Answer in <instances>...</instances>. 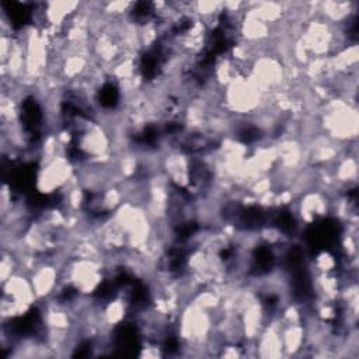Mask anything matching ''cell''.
I'll use <instances>...</instances> for the list:
<instances>
[{
	"label": "cell",
	"instance_id": "1",
	"mask_svg": "<svg viewBox=\"0 0 359 359\" xmlns=\"http://www.w3.org/2000/svg\"><path fill=\"white\" fill-rule=\"evenodd\" d=\"M323 133L339 143L358 142L359 135V112L358 105L332 98L324 102L318 112Z\"/></svg>",
	"mask_w": 359,
	"mask_h": 359
},
{
	"label": "cell",
	"instance_id": "2",
	"mask_svg": "<svg viewBox=\"0 0 359 359\" xmlns=\"http://www.w3.org/2000/svg\"><path fill=\"white\" fill-rule=\"evenodd\" d=\"M266 105L268 97L247 76H237L223 88L222 107L231 115L252 116Z\"/></svg>",
	"mask_w": 359,
	"mask_h": 359
},
{
	"label": "cell",
	"instance_id": "3",
	"mask_svg": "<svg viewBox=\"0 0 359 359\" xmlns=\"http://www.w3.org/2000/svg\"><path fill=\"white\" fill-rule=\"evenodd\" d=\"M74 175V165L69 154L57 156L38 164L35 174V189L41 195L55 196Z\"/></svg>",
	"mask_w": 359,
	"mask_h": 359
},
{
	"label": "cell",
	"instance_id": "4",
	"mask_svg": "<svg viewBox=\"0 0 359 359\" xmlns=\"http://www.w3.org/2000/svg\"><path fill=\"white\" fill-rule=\"evenodd\" d=\"M31 286L34 293L39 302H45L53 296L59 294L60 290V271L59 268L48 259L38 264L29 273H28Z\"/></svg>",
	"mask_w": 359,
	"mask_h": 359
},
{
	"label": "cell",
	"instance_id": "5",
	"mask_svg": "<svg viewBox=\"0 0 359 359\" xmlns=\"http://www.w3.org/2000/svg\"><path fill=\"white\" fill-rule=\"evenodd\" d=\"M80 1L56 0L42 1V11L45 18V28L62 29L67 20L79 10Z\"/></svg>",
	"mask_w": 359,
	"mask_h": 359
},
{
	"label": "cell",
	"instance_id": "6",
	"mask_svg": "<svg viewBox=\"0 0 359 359\" xmlns=\"http://www.w3.org/2000/svg\"><path fill=\"white\" fill-rule=\"evenodd\" d=\"M280 339L283 346V358H299L306 344V332L303 324L280 323Z\"/></svg>",
	"mask_w": 359,
	"mask_h": 359
},
{
	"label": "cell",
	"instance_id": "7",
	"mask_svg": "<svg viewBox=\"0 0 359 359\" xmlns=\"http://www.w3.org/2000/svg\"><path fill=\"white\" fill-rule=\"evenodd\" d=\"M18 272V262L11 251L1 250L0 254V283Z\"/></svg>",
	"mask_w": 359,
	"mask_h": 359
}]
</instances>
